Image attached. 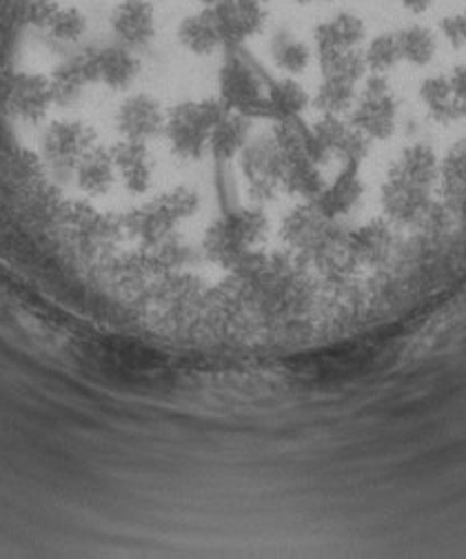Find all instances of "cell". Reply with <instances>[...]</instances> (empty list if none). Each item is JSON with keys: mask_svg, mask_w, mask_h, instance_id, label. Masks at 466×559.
<instances>
[{"mask_svg": "<svg viewBox=\"0 0 466 559\" xmlns=\"http://www.w3.org/2000/svg\"><path fill=\"white\" fill-rule=\"evenodd\" d=\"M272 79L264 69L247 56L242 47H229L220 67V100L236 114L270 120L266 87Z\"/></svg>", "mask_w": 466, "mask_h": 559, "instance_id": "obj_1", "label": "cell"}, {"mask_svg": "<svg viewBox=\"0 0 466 559\" xmlns=\"http://www.w3.org/2000/svg\"><path fill=\"white\" fill-rule=\"evenodd\" d=\"M229 111L223 100L180 103L167 114L165 135L176 156L200 160L210 152V140L216 122Z\"/></svg>", "mask_w": 466, "mask_h": 559, "instance_id": "obj_2", "label": "cell"}, {"mask_svg": "<svg viewBox=\"0 0 466 559\" xmlns=\"http://www.w3.org/2000/svg\"><path fill=\"white\" fill-rule=\"evenodd\" d=\"M266 234V218L260 209H238L220 218L205 238L212 260L238 266V262L255 247Z\"/></svg>", "mask_w": 466, "mask_h": 559, "instance_id": "obj_3", "label": "cell"}, {"mask_svg": "<svg viewBox=\"0 0 466 559\" xmlns=\"http://www.w3.org/2000/svg\"><path fill=\"white\" fill-rule=\"evenodd\" d=\"M198 209V195L195 191L187 187H178L169 193L158 195L150 204H145L139 212H133L129 216V229L141 236L145 242H163L174 227L193 216Z\"/></svg>", "mask_w": 466, "mask_h": 559, "instance_id": "obj_4", "label": "cell"}, {"mask_svg": "<svg viewBox=\"0 0 466 559\" xmlns=\"http://www.w3.org/2000/svg\"><path fill=\"white\" fill-rule=\"evenodd\" d=\"M92 150H96V131L85 122H56L43 143L45 158L58 176H74Z\"/></svg>", "mask_w": 466, "mask_h": 559, "instance_id": "obj_5", "label": "cell"}, {"mask_svg": "<svg viewBox=\"0 0 466 559\" xmlns=\"http://www.w3.org/2000/svg\"><path fill=\"white\" fill-rule=\"evenodd\" d=\"M397 122V103L391 94L389 83L375 74L367 79L365 90L354 109V127L360 129L369 140H386L393 135Z\"/></svg>", "mask_w": 466, "mask_h": 559, "instance_id": "obj_6", "label": "cell"}, {"mask_svg": "<svg viewBox=\"0 0 466 559\" xmlns=\"http://www.w3.org/2000/svg\"><path fill=\"white\" fill-rule=\"evenodd\" d=\"M223 47H242L251 36L260 34L266 21L264 3L260 0H223L212 8Z\"/></svg>", "mask_w": 466, "mask_h": 559, "instance_id": "obj_7", "label": "cell"}, {"mask_svg": "<svg viewBox=\"0 0 466 559\" xmlns=\"http://www.w3.org/2000/svg\"><path fill=\"white\" fill-rule=\"evenodd\" d=\"M242 156V171L249 182L253 198H272L283 185V156L276 140H258L255 145H247Z\"/></svg>", "mask_w": 466, "mask_h": 559, "instance_id": "obj_8", "label": "cell"}, {"mask_svg": "<svg viewBox=\"0 0 466 559\" xmlns=\"http://www.w3.org/2000/svg\"><path fill=\"white\" fill-rule=\"evenodd\" d=\"M116 124L124 140H133V143H150V140H154L156 135L165 133L167 114L154 96L133 94L120 105Z\"/></svg>", "mask_w": 466, "mask_h": 559, "instance_id": "obj_9", "label": "cell"}, {"mask_svg": "<svg viewBox=\"0 0 466 559\" xmlns=\"http://www.w3.org/2000/svg\"><path fill=\"white\" fill-rule=\"evenodd\" d=\"M109 23L116 43L133 51L147 47L156 36V10L150 0H122L113 8Z\"/></svg>", "mask_w": 466, "mask_h": 559, "instance_id": "obj_10", "label": "cell"}, {"mask_svg": "<svg viewBox=\"0 0 466 559\" xmlns=\"http://www.w3.org/2000/svg\"><path fill=\"white\" fill-rule=\"evenodd\" d=\"M92 60H94L96 83L116 92L131 87L141 72V60L136 51L118 43L92 47Z\"/></svg>", "mask_w": 466, "mask_h": 559, "instance_id": "obj_11", "label": "cell"}, {"mask_svg": "<svg viewBox=\"0 0 466 559\" xmlns=\"http://www.w3.org/2000/svg\"><path fill=\"white\" fill-rule=\"evenodd\" d=\"M382 206L391 218L399 223H411L427 214L429 187L391 171L382 187Z\"/></svg>", "mask_w": 466, "mask_h": 559, "instance_id": "obj_12", "label": "cell"}, {"mask_svg": "<svg viewBox=\"0 0 466 559\" xmlns=\"http://www.w3.org/2000/svg\"><path fill=\"white\" fill-rule=\"evenodd\" d=\"M36 25L56 43L74 45L87 34V16L74 8L62 5L60 0H40L34 8Z\"/></svg>", "mask_w": 466, "mask_h": 559, "instance_id": "obj_13", "label": "cell"}, {"mask_svg": "<svg viewBox=\"0 0 466 559\" xmlns=\"http://www.w3.org/2000/svg\"><path fill=\"white\" fill-rule=\"evenodd\" d=\"M365 193V185L358 174L356 163H345V169L336 176V180L324 185L320 195L313 200L318 212L328 221L351 214L356 204Z\"/></svg>", "mask_w": 466, "mask_h": 559, "instance_id": "obj_14", "label": "cell"}, {"mask_svg": "<svg viewBox=\"0 0 466 559\" xmlns=\"http://www.w3.org/2000/svg\"><path fill=\"white\" fill-rule=\"evenodd\" d=\"M118 178L131 193H145L154 180V158L150 154L147 143H133L122 140L120 145L111 150Z\"/></svg>", "mask_w": 466, "mask_h": 559, "instance_id": "obj_15", "label": "cell"}, {"mask_svg": "<svg viewBox=\"0 0 466 559\" xmlns=\"http://www.w3.org/2000/svg\"><path fill=\"white\" fill-rule=\"evenodd\" d=\"M313 40H315L318 56L331 53V51L358 49V45L365 40V23L362 19L349 12L336 14L315 27Z\"/></svg>", "mask_w": 466, "mask_h": 559, "instance_id": "obj_16", "label": "cell"}, {"mask_svg": "<svg viewBox=\"0 0 466 559\" xmlns=\"http://www.w3.org/2000/svg\"><path fill=\"white\" fill-rule=\"evenodd\" d=\"M247 145H249V118L229 109L212 131L210 152L216 160L227 163L240 156Z\"/></svg>", "mask_w": 466, "mask_h": 559, "instance_id": "obj_17", "label": "cell"}, {"mask_svg": "<svg viewBox=\"0 0 466 559\" xmlns=\"http://www.w3.org/2000/svg\"><path fill=\"white\" fill-rule=\"evenodd\" d=\"M180 45L193 56H212L223 47L216 21L212 10H203L198 14L187 16L178 25Z\"/></svg>", "mask_w": 466, "mask_h": 559, "instance_id": "obj_18", "label": "cell"}, {"mask_svg": "<svg viewBox=\"0 0 466 559\" xmlns=\"http://www.w3.org/2000/svg\"><path fill=\"white\" fill-rule=\"evenodd\" d=\"M74 178H76V185L81 187V191H85L87 195L109 193L118 178L111 152H105L100 147L92 150L76 167Z\"/></svg>", "mask_w": 466, "mask_h": 559, "instance_id": "obj_19", "label": "cell"}, {"mask_svg": "<svg viewBox=\"0 0 466 559\" xmlns=\"http://www.w3.org/2000/svg\"><path fill=\"white\" fill-rule=\"evenodd\" d=\"M53 103V92L49 79L36 76V74H23L19 76V83L14 87V109L25 120H40L49 105Z\"/></svg>", "mask_w": 466, "mask_h": 559, "instance_id": "obj_20", "label": "cell"}, {"mask_svg": "<svg viewBox=\"0 0 466 559\" xmlns=\"http://www.w3.org/2000/svg\"><path fill=\"white\" fill-rule=\"evenodd\" d=\"M266 105H270V120L283 122L291 118H300L304 107L309 105V96L291 79L285 81H274L266 87Z\"/></svg>", "mask_w": 466, "mask_h": 559, "instance_id": "obj_21", "label": "cell"}, {"mask_svg": "<svg viewBox=\"0 0 466 559\" xmlns=\"http://www.w3.org/2000/svg\"><path fill=\"white\" fill-rule=\"evenodd\" d=\"M270 51L285 74H302L311 64V47L289 29H278L270 40Z\"/></svg>", "mask_w": 466, "mask_h": 559, "instance_id": "obj_22", "label": "cell"}, {"mask_svg": "<svg viewBox=\"0 0 466 559\" xmlns=\"http://www.w3.org/2000/svg\"><path fill=\"white\" fill-rule=\"evenodd\" d=\"M420 96L427 105V109L431 111V116L438 122H453L459 116H464V111L459 109L453 90H451V81L449 76H431L422 83Z\"/></svg>", "mask_w": 466, "mask_h": 559, "instance_id": "obj_23", "label": "cell"}, {"mask_svg": "<svg viewBox=\"0 0 466 559\" xmlns=\"http://www.w3.org/2000/svg\"><path fill=\"white\" fill-rule=\"evenodd\" d=\"M397 38V49H399V60H407L411 64L425 67L433 60L435 56V36L422 27V25H411L405 27L403 32L395 34Z\"/></svg>", "mask_w": 466, "mask_h": 559, "instance_id": "obj_24", "label": "cell"}, {"mask_svg": "<svg viewBox=\"0 0 466 559\" xmlns=\"http://www.w3.org/2000/svg\"><path fill=\"white\" fill-rule=\"evenodd\" d=\"M320 69L324 79H343V81L360 83L367 72V62H365V53H360L358 49L331 51V53H320Z\"/></svg>", "mask_w": 466, "mask_h": 559, "instance_id": "obj_25", "label": "cell"}, {"mask_svg": "<svg viewBox=\"0 0 466 559\" xmlns=\"http://www.w3.org/2000/svg\"><path fill=\"white\" fill-rule=\"evenodd\" d=\"M391 171L405 176L418 185L431 187L435 178V156L427 145H411L399 154V160L393 165Z\"/></svg>", "mask_w": 466, "mask_h": 559, "instance_id": "obj_26", "label": "cell"}, {"mask_svg": "<svg viewBox=\"0 0 466 559\" xmlns=\"http://www.w3.org/2000/svg\"><path fill=\"white\" fill-rule=\"evenodd\" d=\"M356 85L358 83L343 79H324L315 94V107L322 109L326 116H340L343 111L354 107L358 98Z\"/></svg>", "mask_w": 466, "mask_h": 559, "instance_id": "obj_27", "label": "cell"}, {"mask_svg": "<svg viewBox=\"0 0 466 559\" xmlns=\"http://www.w3.org/2000/svg\"><path fill=\"white\" fill-rule=\"evenodd\" d=\"M365 62H367V69H371L373 74H384L389 69H393L399 62L395 34L375 36L365 51Z\"/></svg>", "mask_w": 466, "mask_h": 559, "instance_id": "obj_28", "label": "cell"}, {"mask_svg": "<svg viewBox=\"0 0 466 559\" xmlns=\"http://www.w3.org/2000/svg\"><path fill=\"white\" fill-rule=\"evenodd\" d=\"M444 178H446L449 191L466 198V143L457 145L449 154L446 165H444Z\"/></svg>", "mask_w": 466, "mask_h": 559, "instance_id": "obj_29", "label": "cell"}, {"mask_svg": "<svg viewBox=\"0 0 466 559\" xmlns=\"http://www.w3.org/2000/svg\"><path fill=\"white\" fill-rule=\"evenodd\" d=\"M386 247H389V234L382 225H369L360 229V234L356 236V249H360V253H365L367 258L380 255V251H384Z\"/></svg>", "mask_w": 466, "mask_h": 559, "instance_id": "obj_30", "label": "cell"}, {"mask_svg": "<svg viewBox=\"0 0 466 559\" xmlns=\"http://www.w3.org/2000/svg\"><path fill=\"white\" fill-rule=\"evenodd\" d=\"M449 81H451L453 96H455L459 109H462L464 116H466V64H457V67L453 69V72H451Z\"/></svg>", "mask_w": 466, "mask_h": 559, "instance_id": "obj_31", "label": "cell"}, {"mask_svg": "<svg viewBox=\"0 0 466 559\" xmlns=\"http://www.w3.org/2000/svg\"><path fill=\"white\" fill-rule=\"evenodd\" d=\"M403 5L414 14H425L433 5V0H403Z\"/></svg>", "mask_w": 466, "mask_h": 559, "instance_id": "obj_32", "label": "cell"}, {"mask_svg": "<svg viewBox=\"0 0 466 559\" xmlns=\"http://www.w3.org/2000/svg\"><path fill=\"white\" fill-rule=\"evenodd\" d=\"M198 3H200V5H203L205 10H212V8L220 5V3H223V0H198Z\"/></svg>", "mask_w": 466, "mask_h": 559, "instance_id": "obj_33", "label": "cell"}, {"mask_svg": "<svg viewBox=\"0 0 466 559\" xmlns=\"http://www.w3.org/2000/svg\"><path fill=\"white\" fill-rule=\"evenodd\" d=\"M296 3H300V5H309V3H313V0H296Z\"/></svg>", "mask_w": 466, "mask_h": 559, "instance_id": "obj_34", "label": "cell"}, {"mask_svg": "<svg viewBox=\"0 0 466 559\" xmlns=\"http://www.w3.org/2000/svg\"><path fill=\"white\" fill-rule=\"evenodd\" d=\"M260 3H264V5H266V3H272V0H260Z\"/></svg>", "mask_w": 466, "mask_h": 559, "instance_id": "obj_35", "label": "cell"}]
</instances>
